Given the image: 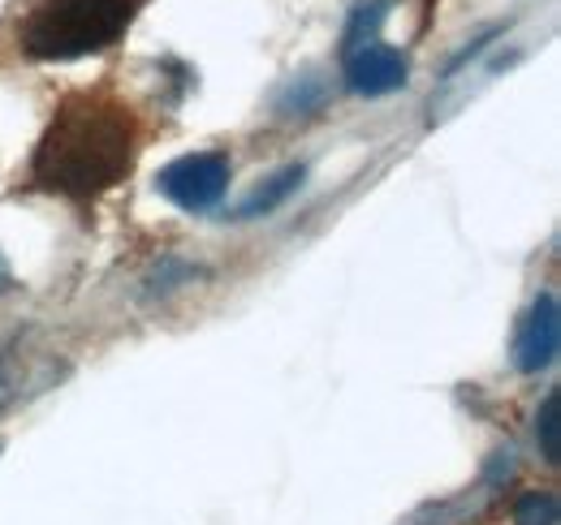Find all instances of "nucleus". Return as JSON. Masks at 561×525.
Returning <instances> with one entry per match:
<instances>
[{"label":"nucleus","mask_w":561,"mask_h":525,"mask_svg":"<svg viewBox=\"0 0 561 525\" xmlns=\"http://www.w3.org/2000/svg\"><path fill=\"white\" fill-rule=\"evenodd\" d=\"M139 151L135 113L108 95H70L57 104L48 130L31 155V182L61 198H100L126 182Z\"/></svg>","instance_id":"f257e3e1"},{"label":"nucleus","mask_w":561,"mask_h":525,"mask_svg":"<svg viewBox=\"0 0 561 525\" xmlns=\"http://www.w3.org/2000/svg\"><path fill=\"white\" fill-rule=\"evenodd\" d=\"M139 9L142 0H39L18 31V48L31 61H78L113 48Z\"/></svg>","instance_id":"f03ea898"},{"label":"nucleus","mask_w":561,"mask_h":525,"mask_svg":"<svg viewBox=\"0 0 561 525\" xmlns=\"http://www.w3.org/2000/svg\"><path fill=\"white\" fill-rule=\"evenodd\" d=\"M156 190L182 211H208L229 190V155L220 151H195L160 168Z\"/></svg>","instance_id":"7ed1b4c3"},{"label":"nucleus","mask_w":561,"mask_h":525,"mask_svg":"<svg viewBox=\"0 0 561 525\" xmlns=\"http://www.w3.org/2000/svg\"><path fill=\"white\" fill-rule=\"evenodd\" d=\"M561 340V311L553 293H540L523 319V328L514 336V366L523 375H540L545 366H553Z\"/></svg>","instance_id":"20e7f679"},{"label":"nucleus","mask_w":561,"mask_h":525,"mask_svg":"<svg viewBox=\"0 0 561 525\" xmlns=\"http://www.w3.org/2000/svg\"><path fill=\"white\" fill-rule=\"evenodd\" d=\"M346 86L354 95H393L407 86V57L389 44H363L346 52Z\"/></svg>","instance_id":"39448f33"},{"label":"nucleus","mask_w":561,"mask_h":525,"mask_svg":"<svg viewBox=\"0 0 561 525\" xmlns=\"http://www.w3.org/2000/svg\"><path fill=\"white\" fill-rule=\"evenodd\" d=\"M302 177H307V168L302 164H289V168H280L273 182H264L255 195L247 198L238 211H233V220H255V215H268V211H277L285 198L294 195L298 186H302Z\"/></svg>","instance_id":"423d86ee"},{"label":"nucleus","mask_w":561,"mask_h":525,"mask_svg":"<svg viewBox=\"0 0 561 525\" xmlns=\"http://www.w3.org/2000/svg\"><path fill=\"white\" fill-rule=\"evenodd\" d=\"M558 409H561V393H553L540 400V409H536V444H540V457L549 460V465H558L561 460V422H558Z\"/></svg>","instance_id":"0eeeda50"},{"label":"nucleus","mask_w":561,"mask_h":525,"mask_svg":"<svg viewBox=\"0 0 561 525\" xmlns=\"http://www.w3.org/2000/svg\"><path fill=\"white\" fill-rule=\"evenodd\" d=\"M385 13H389V0H363L354 9L351 26H346V52L363 48V44H376V26L385 22Z\"/></svg>","instance_id":"6e6552de"},{"label":"nucleus","mask_w":561,"mask_h":525,"mask_svg":"<svg viewBox=\"0 0 561 525\" xmlns=\"http://www.w3.org/2000/svg\"><path fill=\"white\" fill-rule=\"evenodd\" d=\"M514 525H558V495L553 491H527L514 504Z\"/></svg>","instance_id":"1a4fd4ad"},{"label":"nucleus","mask_w":561,"mask_h":525,"mask_svg":"<svg viewBox=\"0 0 561 525\" xmlns=\"http://www.w3.org/2000/svg\"><path fill=\"white\" fill-rule=\"evenodd\" d=\"M13 393H18V388H13V371H9V362L0 358V409L13 400Z\"/></svg>","instance_id":"9d476101"},{"label":"nucleus","mask_w":561,"mask_h":525,"mask_svg":"<svg viewBox=\"0 0 561 525\" xmlns=\"http://www.w3.org/2000/svg\"><path fill=\"white\" fill-rule=\"evenodd\" d=\"M0 289H9V262L0 259Z\"/></svg>","instance_id":"9b49d317"}]
</instances>
